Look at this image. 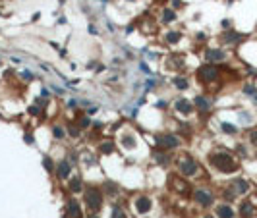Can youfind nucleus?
Segmentation results:
<instances>
[{"instance_id": "3", "label": "nucleus", "mask_w": 257, "mask_h": 218, "mask_svg": "<svg viewBox=\"0 0 257 218\" xmlns=\"http://www.w3.org/2000/svg\"><path fill=\"white\" fill-rule=\"evenodd\" d=\"M197 77L201 81H215L218 77V69H217V66H213V64H205V66H201V68L197 69Z\"/></svg>"}, {"instance_id": "4", "label": "nucleus", "mask_w": 257, "mask_h": 218, "mask_svg": "<svg viewBox=\"0 0 257 218\" xmlns=\"http://www.w3.org/2000/svg\"><path fill=\"white\" fill-rule=\"evenodd\" d=\"M193 197H195V201H197V203L201 205V207H211V205L215 203V197H213V193H211L209 189H203V187L195 189Z\"/></svg>"}, {"instance_id": "13", "label": "nucleus", "mask_w": 257, "mask_h": 218, "mask_svg": "<svg viewBox=\"0 0 257 218\" xmlns=\"http://www.w3.org/2000/svg\"><path fill=\"white\" fill-rule=\"evenodd\" d=\"M232 187L236 189V193H246L247 189H250V183H247L246 180H234Z\"/></svg>"}, {"instance_id": "20", "label": "nucleus", "mask_w": 257, "mask_h": 218, "mask_svg": "<svg viewBox=\"0 0 257 218\" xmlns=\"http://www.w3.org/2000/svg\"><path fill=\"white\" fill-rule=\"evenodd\" d=\"M70 189L72 191H79L81 189V178H73L70 182Z\"/></svg>"}, {"instance_id": "32", "label": "nucleus", "mask_w": 257, "mask_h": 218, "mask_svg": "<svg viewBox=\"0 0 257 218\" xmlns=\"http://www.w3.org/2000/svg\"><path fill=\"white\" fill-rule=\"evenodd\" d=\"M23 77H25V79H33V73L31 72H23Z\"/></svg>"}, {"instance_id": "5", "label": "nucleus", "mask_w": 257, "mask_h": 218, "mask_svg": "<svg viewBox=\"0 0 257 218\" xmlns=\"http://www.w3.org/2000/svg\"><path fill=\"white\" fill-rule=\"evenodd\" d=\"M151 207H153V203H151V199H147V197H137L136 203H133V208H136V212H139V214L149 212Z\"/></svg>"}, {"instance_id": "1", "label": "nucleus", "mask_w": 257, "mask_h": 218, "mask_svg": "<svg viewBox=\"0 0 257 218\" xmlns=\"http://www.w3.org/2000/svg\"><path fill=\"white\" fill-rule=\"evenodd\" d=\"M211 164H213V166L217 168L218 172H224V174H228V172H234V170H236L234 158H232L230 154H226V153L213 154V156H211Z\"/></svg>"}, {"instance_id": "28", "label": "nucleus", "mask_w": 257, "mask_h": 218, "mask_svg": "<svg viewBox=\"0 0 257 218\" xmlns=\"http://www.w3.org/2000/svg\"><path fill=\"white\" fill-rule=\"evenodd\" d=\"M104 187H108V193H112V195H114V193H116V191H118V189H116V185H114V183H112V182H108V183H104Z\"/></svg>"}, {"instance_id": "26", "label": "nucleus", "mask_w": 257, "mask_h": 218, "mask_svg": "<svg viewBox=\"0 0 257 218\" xmlns=\"http://www.w3.org/2000/svg\"><path fill=\"white\" fill-rule=\"evenodd\" d=\"M112 149H114L112 141H108V143H103V147H101V151H103V153H112Z\"/></svg>"}, {"instance_id": "30", "label": "nucleus", "mask_w": 257, "mask_h": 218, "mask_svg": "<svg viewBox=\"0 0 257 218\" xmlns=\"http://www.w3.org/2000/svg\"><path fill=\"white\" fill-rule=\"evenodd\" d=\"M79 124H81V127H89V120L87 118H79Z\"/></svg>"}, {"instance_id": "14", "label": "nucleus", "mask_w": 257, "mask_h": 218, "mask_svg": "<svg viewBox=\"0 0 257 218\" xmlns=\"http://www.w3.org/2000/svg\"><path fill=\"white\" fill-rule=\"evenodd\" d=\"M244 39V35H240V33H236V31H226L224 33V41L226 43H238V41H242Z\"/></svg>"}, {"instance_id": "11", "label": "nucleus", "mask_w": 257, "mask_h": 218, "mask_svg": "<svg viewBox=\"0 0 257 218\" xmlns=\"http://www.w3.org/2000/svg\"><path fill=\"white\" fill-rule=\"evenodd\" d=\"M70 172H72V168H70V162H68V160H60V164H58V172H56V174H58V178H68V176H70Z\"/></svg>"}, {"instance_id": "18", "label": "nucleus", "mask_w": 257, "mask_h": 218, "mask_svg": "<svg viewBox=\"0 0 257 218\" xmlns=\"http://www.w3.org/2000/svg\"><path fill=\"white\" fill-rule=\"evenodd\" d=\"M166 41H168V43H178V41H180V33L178 31H170L168 35H166Z\"/></svg>"}, {"instance_id": "12", "label": "nucleus", "mask_w": 257, "mask_h": 218, "mask_svg": "<svg viewBox=\"0 0 257 218\" xmlns=\"http://www.w3.org/2000/svg\"><path fill=\"white\" fill-rule=\"evenodd\" d=\"M195 106H197L201 112H207V110L211 108V102L207 101L205 97H201V95H199V97H195Z\"/></svg>"}, {"instance_id": "22", "label": "nucleus", "mask_w": 257, "mask_h": 218, "mask_svg": "<svg viewBox=\"0 0 257 218\" xmlns=\"http://www.w3.org/2000/svg\"><path fill=\"white\" fill-rule=\"evenodd\" d=\"M168 158H170V156H166V153H155V160H157V162H161V164L168 162Z\"/></svg>"}, {"instance_id": "36", "label": "nucleus", "mask_w": 257, "mask_h": 218, "mask_svg": "<svg viewBox=\"0 0 257 218\" xmlns=\"http://www.w3.org/2000/svg\"><path fill=\"white\" fill-rule=\"evenodd\" d=\"M89 218H97V216H89Z\"/></svg>"}, {"instance_id": "17", "label": "nucleus", "mask_w": 257, "mask_h": 218, "mask_svg": "<svg viewBox=\"0 0 257 218\" xmlns=\"http://www.w3.org/2000/svg\"><path fill=\"white\" fill-rule=\"evenodd\" d=\"M112 218H126V214H124V211H122L120 205H114V208H112Z\"/></svg>"}, {"instance_id": "16", "label": "nucleus", "mask_w": 257, "mask_h": 218, "mask_svg": "<svg viewBox=\"0 0 257 218\" xmlns=\"http://www.w3.org/2000/svg\"><path fill=\"white\" fill-rule=\"evenodd\" d=\"M207 58L209 60H224L222 50H207Z\"/></svg>"}, {"instance_id": "2", "label": "nucleus", "mask_w": 257, "mask_h": 218, "mask_svg": "<svg viewBox=\"0 0 257 218\" xmlns=\"http://www.w3.org/2000/svg\"><path fill=\"white\" fill-rule=\"evenodd\" d=\"M85 203L91 211H99L103 207V193L99 191L97 187H89L85 191Z\"/></svg>"}, {"instance_id": "27", "label": "nucleus", "mask_w": 257, "mask_h": 218, "mask_svg": "<svg viewBox=\"0 0 257 218\" xmlns=\"http://www.w3.org/2000/svg\"><path fill=\"white\" fill-rule=\"evenodd\" d=\"M54 137H56V139H62V137H64V129H62V127L54 126Z\"/></svg>"}, {"instance_id": "21", "label": "nucleus", "mask_w": 257, "mask_h": 218, "mask_svg": "<svg viewBox=\"0 0 257 218\" xmlns=\"http://www.w3.org/2000/svg\"><path fill=\"white\" fill-rule=\"evenodd\" d=\"M220 126H222V131H226V133H236V131H238V127L228 124V122H224V124H220Z\"/></svg>"}, {"instance_id": "34", "label": "nucleus", "mask_w": 257, "mask_h": 218, "mask_svg": "<svg viewBox=\"0 0 257 218\" xmlns=\"http://www.w3.org/2000/svg\"><path fill=\"white\" fill-rule=\"evenodd\" d=\"M25 141L27 143H33V135H25Z\"/></svg>"}, {"instance_id": "31", "label": "nucleus", "mask_w": 257, "mask_h": 218, "mask_svg": "<svg viewBox=\"0 0 257 218\" xmlns=\"http://www.w3.org/2000/svg\"><path fill=\"white\" fill-rule=\"evenodd\" d=\"M68 129H70V135H73V137H77V129H76V127H68Z\"/></svg>"}, {"instance_id": "19", "label": "nucleus", "mask_w": 257, "mask_h": 218, "mask_svg": "<svg viewBox=\"0 0 257 218\" xmlns=\"http://www.w3.org/2000/svg\"><path fill=\"white\" fill-rule=\"evenodd\" d=\"M162 19H164V21H174V19H176V14H174V10H164V14H162Z\"/></svg>"}, {"instance_id": "10", "label": "nucleus", "mask_w": 257, "mask_h": 218, "mask_svg": "<svg viewBox=\"0 0 257 218\" xmlns=\"http://www.w3.org/2000/svg\"><path fill=\"white\" fill-rule=\"evenodd\" d=\"M240 214H242V218H251V216L255 214V208H253V205H251L250 201L242 203V207H240Z\"/></svg>"}, {"instance_id": "8", "label": "nucleus", "mask_w": 257, "mask_h": 218, "mask_svg": "<svg viewBox=\"0 0 257 218\" xmlns=\"http://www.w3.org/2000/svg\"><path fill=\"white\" fill-rule=\"evenodd\" d=\"M180 170L184 176H193L195 172H197V164H195V160L191 158H184L182 164H180Z\"/></svg>"}, {"instance_id": "24", "label": "nucleus", "mask_w": 257, "mask_h": 218, "mask_svg": "<svg viewBox=\"0 0 257 218\" xmlns=\"http://www.w3.org/2000/svg\"><path fill=\"white\" fill-rule=\"evenodd\" d=\"M43 166L47 168L48 172H54V164H52V160L48 158V156H44V160H43Z\"/></svg>"}, {"instance_id": "23", "label": "nucleus", "mask_w": 257, "mask_h": 218, "mask_svg": "<svg viewBox=\"0 0 257 218\" xmlns=\"http://www.w3.org/2000/svg\"><path fill=\"white\" fill-rule=\"evenodd\" d=\"M174 85H176L178 89H186L187 87V81L184 79V77H176V79H174Z\"/></svg>"}, {"instance_id": "9", "label": "nucleus", "mask_w": 257, "mask_h": 218, "mask_svg": "<svg viewBox=\"0 0 257 218\" xmlns=\"http://www.w3.org/2000/svg\"><path fill=\"white\" fill-rule=\"evenodd\" d=\"M217 216L218 218H234V211L230 208V205H218L217 207Z\"/></svg>"}, {"instance_id": "25", "label": "nucleus", "mask_w": 257, "mask_h": 218, "mask_svg": "<svg viewBox=\"0 0 257 218\" xmlns=\"http://www.w3.org/2000/svg\"><path fill=\"white\" fill-rule=\"evenodd\" d=\"M174 185H176V189H178V191H187V187H190L186 182L182 183V182H178V180H174Z\"/></svg>"}, {"instance_id": "7", "label": "nucleus", "mask_w": 257, "mask_h": 218, "mask_svg": "<svg viewBox=\"0 0 257 218\" xmlns=\"http://www.w3.org/2000/svg\"><path fill=\"white\" fill-rule=\"evenodd\" d=\"M68 218H83V212H81V207L76 199H70L68 201Z\"/></svg>"}, {"instance_id": "33", "label": "nucleus", "mask_w": 257, "mask_h": 218, "mask_svg": "<svg viewBox=\"0 0 257 218\" xmlns=\"http://www.w3.org/2000/svg\"><path fill=\"white\" fill-rule=\"evenodd\" d=\"M251 141H253L255 145H257V131H253V133H251Z\"/></svg>"}, {"instance_id": "35", "label": "nucleus", "mask_w": 257, "mask_h": 218, "mask_svg": "<svg viewBox=\"0 0 257 218\" xmlns=\"http://www.w3.org/2000/svg\"><path fill=\"white\" fill-rule=\"evenodd\" d=\"M203 218H215V216H203Z\"/></svg>"}, {"instance_id": "29", "label": "nucleus", "mask_w": 257, "mask_h": 218, "mask_svg": "<svg viewBox=\"0 0 257 218\" xmlns=\"http://www.w3.org/2000/svg\"><path fill=\"white\" fill-rule=\"evenodd\" d=\"M244 91L250 93V95H253V93H255V87H253V85H246V89H244Z\"/></svg>"}, {"instance_id": "15", "label": "nucleus", "mask_w": 257, "mask_h": 218, "mask_svg": "<svg viewBox=\"0 0 257 218\" xmlns=\"http://www.w3.org/2000/svg\"><path fill=\"white\" fill-rule=\"evenodd\" d=\"M176 110H178V112H182V114H190L191 112V104L187 101H178L176 102Z\"/></svg>"}, {"instance_id": "6", "label": "nucleus", "mask_w": 257, "mask_h": 218, "mask_svg": "<svg viewBox=\"0 0 257 218\" xmlns=\"http://www.w3.org/2000/svg\"><path fill=\"white\" fill-rule=\"evenodd\" d=\"M158 145H162L164 149H174V147L180 145V139L176 137V135H162V137L157 139Z\"/></svg>"}]
</instances>
